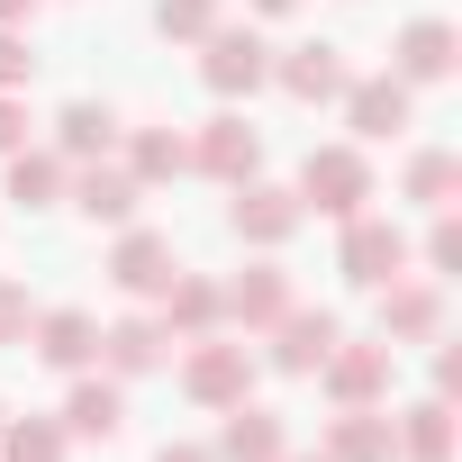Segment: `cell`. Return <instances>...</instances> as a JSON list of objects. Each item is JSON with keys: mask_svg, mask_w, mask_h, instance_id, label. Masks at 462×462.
<instances>
[{"mask_svg": "<svg viewBox=\"0 0 462 462\" xmlns=\"http://www.w3.org/2000/svg\"><path fill=\"white\" fill-rule=\"evenodd\" d=\"M28 10H37V0H0V28H19V19H28Z\"/></svg>", "mask_w": 462, "mask_h": 462, "instance_id": "cell-35", "label": "cell"}, {"mask_svg": "<svg viewBox=\"0 0 462 462\" xmlns=\"http://www.w3.org/2000/svg\"><path fill=\"white\" fill-rule=\"evenodd\" d=\"M336 273H345L354 291H381V282H399V273H408V236H399L390 217H345Z\"/></svg>", "mask_w": 462, "mask_h": 462, "instance_id": "cell-3", "label": "cell"}, {"mask_svg": "<svg viewBox=\"0 0 462 462\" xmlns=\"http://www.w3.org/2000/svg\"><path fill=\"white\" fill-rule=\"evenodd\" d=\"M345 118H354V136H399V127H408V82H399V73L345 82Z\"/></svg>", "mask_w": 462, "mask_h": 462, "instance_id": "cell-15", "label": "cell"}, {"mask_svg": "<svg viewBox=\"0 0 462 462\" xmlns=\"http://www.w3.org/2000/svg\"><path fill=\"white\" fill-rule=\"evenodd\" d=\"M19 145H28V100L0 91V154H19Z\"/></svg>", "mask_w": 462, "mask_h": 462, "instance_id": "cell-32", "label": "cell"}, {"mask_svg": "<svg viewBox=\"0 0 462 462\" xmlns=\"http://www.w3.org/2000/svg\"><path fill=\"white\" fill-rule=\"evenodd\" d=\"M28 336H37V354H46L55 372H82V363L100 354V327H91L82 309H46V318H37Z\"/></svg>", "mask_w": 462, "mask_h": 462, "instance_id": "cell-17", "label": "cell"}, {"mask_svg": "<svg viewBox=\"0 0 462 462\" xmlns=\"http://www.w3.org/2000/svg\"><path fill=\"white\" fill-rule=\"evenodd\" d=\"M453 390H462V354L444 345V354H435V399H453Z\"/></svg>", "mask_w": 462, "mask_h": 462, "instance_id": "cell-33", "label": "cell"}, {"mask_svg": "<svg viewBox=\"0 0 462 462\" xmlns=\"http://www.w3.org/2000/svg\"><path fill=\"white\" fill-rule=\"evenodd\" d=\"M172 273H181V263H172V236H154V226H127L118 254H109V282H118V291H145V300H154Z\"/></svg>", "mask_w": 462, "mask_h": 462, "instance_id": "cell-10", "label": "cell"}, {"mask_svg": "<svg viewBox=\"0 0 462 462\" xmlns=\"http://www.w3.org/2000/svg\"><path fill=\"white\" fill-rule=\"evenodd\" d=\"M453 55H462V37H453L444 19H408L399 46H390V73H399V82H444Z\"/></svg>", "mask_w": 462, "mask_h": 462, "instance_id": "cell-8", "label": "cell"}, {"mask_svg": "<svg viewBox=\"0 0 462 462\" xmlns=\"http://www.w3.org/2000/svg\"><path fill=\"white\" fill-rule=\"evenodd\" d=\"M55 145H64L73 163H100V154L118 145V118H109L100 100H64V118H55Z\"/></svg>", "mask_w": 462, "mask_h": 462, "instance_id": "cell-18", "label": "cell"}, {"mask_svg": "<svg viewBox=\"0 0 462 462\" xmlns=\"http://www.w3.org/2000/svg\"><path fill=\"white\" fill-rule=\"evenodd\" d=\"M327 462H399V426H390L381 408H336Z\"/></svg>", "mask_w": 462, "mask_h": 462, "instance_id": "cell-13", "label": "cell"}, {"mask_svg": "<svg viewBox=\"0 0 462 462\" xmlns=\"http://www.w3.org/2000/svg\"><path fill=\"white\" fill-rule=\"evenodd\" d=\"M0 462H64V426H46V417L0 426Z\"/></svg>", "mask_w": 462, "mask_h": 462, "instance_id": "cell-26", "label": "cell"}, {"mask_svg": "<svg viewBox=\"0 0 462 462\" xmlns=\"http://www.w3.org/2000/svg\"><path fill=\"white\" fill-rule=\"evenodd\" d=\"M282 462H327V453H282Z\"/></svg>", "mask_w": 462, "mask_h": 462, "instance_id": "cell-37", "label": "cell"}, {"mask_svg": "<svg viewBox=\"0 0 462 462\" xmlns=\"http://www.w3.org/2000/svg\"><path fill=\"white\" fill-rule=\"evenodd\" d=\"M154 462H217V453H208V444H163Z\"/></svg>", "mask_w": 462, "mask_h": 462, "instance_id": "cell-34", "label": "cell"}, {"mask_svg": "<svg viewBox=\"0 0 462 462\" xmlns=\"http://www.w3.org/2000/svg\"><path fill=\"white\" fill-rule=\"evenodd\" d=\"M100 354H109V372L136 381V372L163 363V327H154V318H118V327H100Z\"/></svg>", "mask_w": 462, "mask_h": 462, "instance_id": "cell-22", "label": "cell"}, {"mask_svg": "<svg viewBox=\"0 0 462 462\" xmlns=\"http://www.w3.org/2000/svg\"><path fill=\"white\" fill-rule=\"evenodd\" d=\"M28 73H37V55H28V37H19V28H0V91H19Z\"/></svg>", "mask_w": 462, "mask_h": 462, "instance_id": "cell-30", "label": "cell"}, {"mask_svg": "<svg viewBox=\"0 0 462 462\" xmlns=\"http://www.w3.org/2000/svg\"><path fill=\"white\" fill-rule=\"evenodd\" d=\"M336 336H345V327H336L327 309H282V318H273V372H300V381H309V372L336 354Z\"/></svg>", "mask_w": 462, "mask_h": 462, "instance_id": "cell-6", "label": "cell"}, {"mask_svg": "<svg viewBox=\"0 0 462 462\" xmlns=\"http://www.w3.org/2000/svg\"><path fill=\"white\" fill-rule=\"evenodd\" d=\"M181 390H190L199 408H236V399L254 390V354H245V345H208V336H190Z\"/></svg>", "mask_w": 462, "mask_h": 462, "instance_id": "cell-4", "label": "cell"}, {"mask_svg": "<svg viewBox=\"0 0 462 462\" xmlns=\"http://www.w3.org/2000/svg\"><path fill=\"white\" fill-rule=\"evenodd\" d=\"M282 10H300V0H254V19H282Z\"/></svg>", "mask_w": 462, "mask_h": 462, "instance_id": "cell-36", "label": "cell"}, {"mask_svg": "<svg viewBox=\"0 0 462 462\" xmlns=\"http://www.w3.org/2000/svg\"><path fill=\"white\" fill-rule=\"evenodd\" d=\"M199 82H208L217 100H245V91L273 82V46H263L254 28H226V19H217V28L199 37Z\"/></svg>", "mask_w": 462, "mask_h": 462, "instance_id": "cell-1", "label": "cell"}, {"mask_svg": "<svg viewBox=\"0 0 462 462\" xmlns=\"http://www.w3.org/2000/svg\"><path fill=\"white\" fill-rule=\"evenodd\" d=\"M291 453V435H282V417L273 408H226V426H217V462H282Z\"/></svg>", "mask_w": 462, "mask_h": 462, "instance_id": "cell-14", "label": "cell"}, {"mask_svg": "<svg viewBox=\"0 0 462 462\" xmlns=\"http://www.w3.org/2000/svg\"><path fill=\"white\" fill-rule=\"evenodd\" d=\"M300 190H273V181H236V236L245 245H282L291 226H300Z\"/></svg>", "mask_w": 462, "mask_h": 462, "instance_id": "cell-9", "label": "cell"}, {"mask_svg": "<svg viewBox=\"0 0 462 462\" xmlns=\"http://www.w3.org/2000/svg\"><path fill=\"white\" fill-rule=\"evenodd\" d=\"M118 417H127V399H118V381H73V399H64V426H73V435H91V444H109V435H118Z\"/></svg>", "mask_w": 462, "mask_h": 462, "instance_id": "cell-23", "label": "cell"}, {"mask_svg": "<svg viewBox=\"0 0 462 462\" xmlns=\"http://www.w3.org/2000/svg\"><path fill=\"white\" fill-rule=\"evenodd\" d=\"M363 199H372V163H363L354 145H318V154L300 163V208H318V217H363Z\"/></svg>", "mask_w": 462, "mask_h": 462, "instance_id": "cell-2", "label": "cell"}, {"mask_svg": "<svg viewBox=\"0 0 462 462\" xmlns=\"http://www.w3.org/2000/svg\"><path fill=\"white\" fill-rule=\"evenodd\" d=\"M154 300H163V336H208V327H217V291L190 282V273H172Z\"/></svg>", "mask_w": 462, "mask_h": 462, "instance_id": "cell-21", "label": "cell"}, {"mask_svg": "<svg viewBox=\"0 0 462 462\" xmlns=\"http://www.w3.org/2000/svg\"><path fill=\"white\" fill-rule=\"evenodd\" d=\"M453 181H462L453 154H417L408 163V199H426V208H453Z\"/></svg>", "mask_w": 462, "mask_h": 462, "instance_id": "cell-27", "label": "cell"}, {"mask_svg": "<svg viewBox=\"0 0 462 462\" xmlns=\"http://www.w3.org/2000/svg\"><path fill=\"white\" fill-rule=\"evenodd\" d=\"M0 199H19V208H55L64 199V154H10V181H0Z\"/></svg>", "mask_w": 462, "mask_h": 462, "instance_id": "cell-20", "label": "cell"}, {"mask_svg": "<svg viewBox=\"0 0 462 462\" xmlns=\"http://www.w3.org/2000/svg\"><path fill=\"white\" fill-rule=\"evenodd\" d=\"M64 190H73V208H82L91 226H127V217H136V172H118V163H82Z\"/></svg>", "mask_w": 462, "mask_h": 462, "instance_id": "cell-12", "label": "cell"}, {"mask_svg": "<svg viewBox=\"0 0 462 462\" xmlns=\"http://www.w3.org/2000/svg\"><path fill=\"white\" fill-rule=\"evenodd\" d=\"M399 453H408V462H444V453H453V408H444V399L408 408V417H399Z\"/></svg>", "mask_w": 462, "mask_h": 462, "instance_id": "cell-25", "label": "cell"}, {"mask_svg": "<svg viewBox=\"0 0 462 462\" xmlns=\"http://www.w3.org/2000/svg\"><path fill=\"white\" fill-rule=\"evenodd\" d=\"M273 82H282L291 100H345V82H354V73H345V55L318 37V46H291V55L273 64Z\"/></svg>", "mask_w": 462, "mask_h": 462, "instance_id": "cell-11", "label": "cell"}, {"mask_svg": "<svg viewBox=\"0 0 462 462\" xmlns=\"http://www.w3.org/2000/svg\"><path fill=\"white\" fill-rule=\"evenodd\" d=\"M28 327H37V318H28V291H19V282H0V345H19Z\"/></svg>", "mask_w": 462, "mask_h": 462, "instance_id": "cell-31", "label": "cell"}, {"mask_svg": "<svg viewBox=\"0 0 462 462\" xmlns=\"http://www.w3.org/2000/svg\"><path fill=\"white\" fill-rule=\"evenodd\" d=\"M154 28L181 37V46H199V37L217 28V0H154Z\"/></svg>", "mask_w": 462, "mask_h": 462, "instance_id": "cell-28", "label": "cell"}, {"mask_svg": "<svg viewBox=\"0 0 462 462\" xmlns=\"http://www.w3.org/2000/svg\"><path fill=\"white\" fill-rule=\"evenodd\" d=\"M190 163H199V172H217V181H254V163H263V136H254L236 109H226V118H208V127H199Z\"/></svg>", "mask_w": 462, "mask_h": 462, "instance_id": "cell-7", "label": "cell"}, {"mask_svg": "<svg viewBox=\"0 0 462 462\" xmlns=\"http://www.w3.org/2000/svg\"><path fill=\"white\" fill-rule=\"evenodd\" d=\"M127 172H136V190H145V181H181V172H190V145H181L172 127H145V136L127 145Z\"/></svg>", "mask_w": 462, "mask_h": 462, "instance_id": "cell-24", "label": "cell"}, {"mask_svg": "<svg viewBox=\"0 0 462 462\" xmlns=\"http://www.w3.org/2000/svg\"><path fill=\"white\" fill-rule=\"evenodd\" d=\"M390 363H399V345H390V336H381V345H345V336H336V354H327L318 372H327L336 408H372V399L390 390Z\"/></svg>", "mask_w": 462, "mask_h": 462, "instance_id": "cell-5", "label": "cell"}, {"mask_svg": "<svg viewBox=\"0 0 462 462\" xmlns=\"http://www.w3.org/2000/svg\"><path fill=\"white\" fill-rule=\"evenodd\" d=\"M426 273H462V226H453V208H435V236H426Z\"/></svg>", "mask_w": 462, "mask_h": 462, "instance_id": "cell-29", "label": "cell"}, {"mask_svg": "<svg viewBox=\"0 0 462 462\" xmlns=\"http://www.w3.org/2000/svg\"><path fill=\"white\" fill-rule=\"evenodd\" d=\"M217 309H226V318H236V327H273V318L291 309V282H282L273 263H254V273H245L236 291H226V300H217Z\"/></svg>", "mask_w": 462, "mask_h": 462, "instance_id": "cell-19", "label": "cell"}, {"mask_svg": "<svg viewBox=\"0 0 462 462\" xmlns=\"http://www.w3.org/2000/svg\"><path fill=\"white\" fill-rule=\"evenodd\" d=\"M444 327V300L426 291V282H381V336H399V345H426Z\"/></svg>", "mask_w": 462, "mask_h": 462, "instance_id": "cell-16", "label": "cell"}]
</instances>
